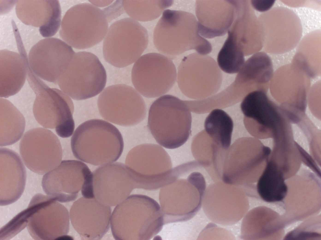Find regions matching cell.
<instances>
[{"label": "cell", "instance_id": "obj_1", "mask_svg": "<svg viewBox=\"0 0 321 240\" xmlns=\"http://www.w3.org/2000/svg\"><path fill=\"white\" fill-rule=\"evenodd\" d=\"M71 144L75 157L95 166L116 161L124 147L119 130L112 124L99 119L90 120L80 125L73 133Z\"/></svg>", "mask_w": 321, "mask_h": 240}, {"label": "cell", "instance_id": "obj_2", "mask_svg": "<svg viewBox=\"0 0 321 240\" xmlns=\"http://www.w3.org/2000/svg\"><path fill=\"white\" fill-rule=\"evenodd\" d=\"M153 40L158 50L167 55H178L193 49L206 55L212 50L210 42L199 34L195 17L182 11H164L155 28Z\"/></svg>", "mask_w": 321, "mask_h": 240}, {"label": "cell", "instance_id": "obj_3", "mask_svg": "<svg viewBox=\"0 0 321 240\" xmlns=\"http://www.w3.org/2000/svg\"><path fill=\"white\" fill-rule=\"evenodd\" d=\"M191 122L187 101L172 95L160 97L149 109L148 127L156 141L167 149H176L186 143Z\"/></svg>", "mask_w": 321, "mask_h": 240}, {"label": "cell", "instance_id": "obj_4", "mask_svg": "<svg viewBox=\"0 0 321 240\" xmlns=\"http://www.w3.org/2000/svg\"><path fill=\"white\" fill-rule=\"evenodd\" d=\"M27 80L36 94L33 112L37 121L45 128H55L61 137L71 136L75 126L71 98L61 90L49 87L34 73L28 76Z\"/></svg>", "mask_w": 321, "mask_h": 240}, {"label": "cell", "instance_id": "obj_5", "mask_svg": "<svg viewBox=\"0 0 321 240\" xmlns=\"http://www.w3.org/2000/svg\"><path fill=\"white\" fill-rule=\"evenodd\" d=\"M103 11L88 3L76 5L66 12L60 35L64 42L78 49L92 47L103 39L108 29Z\"/></svg>", "mask_w": 321, "mask_h": 240}, {"label": "cell", "instance_id": "obj_6", "mask_svg": "<svg viewBox=\"0 0 321 240\" xmlns=\"http://www.w3.org/2000/svg\"><path fill=\"white\" fill-rule=\"evenodd\" d=\"M105 70L98 58L86 51L75 53L57 83L61 90L73 99L94 97L106 86Z\"/></svg>", "mask_w": 321, "mask_h": 240}, {"label": "cell", "instance_id": "obj_7", "mask_svg": "<svg viewBox=\"0 0 321 240\" xmlns=\"http://www.w3.org/2000/svg\"><path fill=\"white\" fill-rule=\"evenodd\" d=\"M148 43L146 29L132 18H124L108 28L103 42V57L113 66L124 67L136 61Z\"/></svg>", "mask_w": 321, "mask_h": 240}, {"label": "cell", "instance_id": "obj_8", "mask_svg": "<svg viewBox=\"0 0 321 240\" xmlns=\"http://www.w3.org/2000/svg\"><path fill=\"white\" fill-rule=\"evenodd\" d=\"M41 185L47 195L60 202L75 200L80 191L83 197L94 198L92 173L87 165L80 161H62L44 175Z\"/></svg>", "mask_w": 321, "mask_h": 240}, {"label": "cell", "instance_id": "obj_9", "mask_svg": "<svg viewBox=\"0 0 321 240\" xmlns=\"http://www.w3.org/2000/svg\"><path fill=\"white\" fill-rule=\"evenodd\" d=\"M97 106L104 119L123 126L138 123L146 113L142 97L134 88L124 84L105 88L98 96Z\"/></svg>", "mask_w": 321, "mask_h": 240}, {"label": "cell", "instance_id": "obj_10", "mask_svg": "<svg viewBox=\"0 0 321 240\" xmlns=\"http://www.w3.org/2000/svg\"><path fill=\"white\" fill-rule=\"evenodd\" d=\"M176 67L172 61L157 53H149L135 62L131 72L132 83L144 96L154 98L167 93L176 78Z\"/></svg>", "mask_w": 321, "mask_h": 240}, {"label": "cell", "instance_id": "obj_11", "mask_svg": "<svg viewBox=\"0 0 321 240\" xmlns=\"http://www.w3.org/2000/svg\"><path fill=\"white\" fill-rule=\"evenodd\" d=\"M20 153L26 166L39 174L46 173L60 163L62 151L57 136L41 128L27 131L21 140Z\"/></svg>", "mask_w": 321, "mask_h": 240}, {"label": "cell", "instance_id": "obj_12", "mask_svg": "<svg viewBox=\"0 0 321 240\" xmlns=\"http://www.w3.org/2000/svg\"><path fill=\"white\" fill-rule=\"evenodd\" d=\"M35 205L27 229L36 240L69 238V216L67 209L52 197L38 193L32 199Z\"/></svg>", "mask_w": 321, "mask_h": 240}, {"label": "cell", "instance_id": "obj_13", "mask_svg": "<svg viewBox=\"0 0 321 240\" xmlns=\"http://www.w3.org/2000/svg\"><path fill=\"white\" fill-rule=\"evenodd\" d=\"M75 53L71 47L65 42L56 38H46L31 49L29 64L39 77L57 84Z\"/></svg>", "mask_w": 321, "mask_h": 240}, {"label": "cell", "instance_id": "obj_14", "mask_svg": "<svg viewBox=\"0 0 321 240\" xmlns=\"http://www.w3.org/2000/svg\"><path fill=\"white\" fill-rule=\"evenodd\" d=\"M92 173L94 197L103 205H117L129 194L134 179L128 168L123 163L103 165Z\"/></svg>", "mask_w": 321, "mask_h": 240}, {"label": "cell", "instance_id": "obj_15", "mask_svg": "<svg viewBox=\"0 0 321 240\" xmlns=\"http://www.w3.org/2000/svg\"><path fill=\"white\" fill-rule=\"evenodd\" d=\"M69 216L73 227L82 239L99 240L109 228L111 208L95 198L83 197L73 204Z\"/></svg>", "mask_w": 321, "mask_h": 240}, {"label": "cell", "instance_id": "obj_16", "mask_svg": "<svg viewBox=\"0 0 321 240\" xmlns=\"http://www.w3.org/2000/svg\"><path fill=\"white\" fill-rule=\"evenodd\" d=\"M195 11L198 32L208 39L225 35L235 16L233 0H197Z\"/></svg>", "mask_w": 321, "mask_h": 240}, {"label": "cell", "instance_id": "obj_17", "mask_svg": "<svg viewBox=\"0 0 321 240\" xmlns=\"http://www.w3.org/2000/svg\"><path fill=\"white\" fill-rule=\"evenodd\" d=\"M0 203H14L24 190L26 179L25 167L18 154L6 148L0 149Z\"/></svg>", "mask_w": 321, "mask_h": 240}, {"label": "cell", "instance_id": "obj_18", "mask_svg": "<svg viewBox=\"0 0 321 240\" xmlns=\"http://www.w3.org/2000/svg\"><path fill=\"white\" fill-rule=\"evenodd\" d=\"M28 58L7 50L0 51V96L8 98L18 93L27 76Z\"/></svg>", "mask_w": 321, "mask_h": 240}, {"label": "cell", "instance_id": "obj_19", "mask_svg": "<svg viewBox=\"0 0 321 240\" xmlns=\"http://www.w3.org/2000/svg\"><path fill=\"white\" fill-rule=\"evenodd\" d=\"M0 146H8L21 138L25 125V119L9 100L0 99Z\"/></svg>", "mask_w": 321, "mask_h": 240}, {"label": "cell", "instance_id": "obj_20", "mask_svg": "<svg viewBox=\"0 0 321 240\" xmlns=\"http://www.w3.org/2000/svg\"><path fill=\"white\" fill-rule=\"evenodd\" d=\"M43 1L31 2L30 1H19L16 8L17 16L26 24L39 28L45 26L55 12L57 1Z\"/></svg>", "mask_w": 321, "mask_h": 240}, {"label": "cell", "instance_id": "obj_21", "mask_svg": "<svg viewBox=\"0 0 321 240\" xmlns=\"http://www.w3.org/2000/svg\"><path fill=\"white\" fill-rule=\"evenodd\" d=\"M204 128L215 144L228 150L231 143L233 122L226 112L220 109L213 110L206 119Z\"/></svg>", "mask_w": 321, "mask_h": 240}, {"label": "cell", "instance_id": "obj_22", "mask_svg": "<svg viewBox=\"0 0 321 240\" xmlns=\"http://www.w3.org/2000/svg\"><path fill=\"white\" fill-rule=\"evenodd\" d=\"M257 189L263 200L272 202L282 200L287 195V188L281 173L274 167L269 166L260 178Z\"/></svg>", "mask_w": 321, "mask_h": 240}, {"label": "cell", "instance_id": "obj_23", "mask_svg": "<svg viewBox=\"0 0 321 240\" xmlns=\"http://www.w3.org/2000/svg\"><path fill=\"white\" fill-rule=\"evenodd\" d=\"M122 4L124 10L132 19L146 21L157 18L172 5L173 1L123 0Z\"/></svg>", "mask_w": 321, "mask_h": 240}, {"label": "cell", "instance_id": "obj_24", "mask_svg": "<svg viewBox=\"0 0 321 240\" xmlns=\"http://www.w3.org/2000/svg\"><path fill=\"white\" fill-rule=\"evenodd\" d=\"M244 55L232 47L224 44L217 56L220 69L228 73L239 72L245 63Z\"/></svg>", "mask_w": 321, "mask_h": 240}, {"label": "cell", "instance_id": "obj_25", "mask_svg": "<svg viewBox=\"0 0 321 240\" xmlns=\"http://www.w3.org/2000/svg\"><path fill=\"white\" fill-rule=\"evenodd\" d=\"M34 211V207L29 204L28 207L13 218L0 230V239L11 238L23 230L28 224L29 218Z\"/></svg>", "mask_w": 321, "mask_h": 240}, {"label": "cell", "instance_id": "obj_26", "mask_svg": "<svg viewBox=\"0 0 321 240\" xmlns=\"http://www.w3.org/2000/svg\"><path fill=\"white\" fill-rule=\"evenodd\" d=\"M117 1L103 11L108 21L112 20V18L117 17V16L121 14L124 10L122 4L123 1Z\"/></svg>", "mask_w": 321, "mask_h": 240}, {"label": "cell", "instance_id": "obj_27", "mask_svg": "<svg viewBox=\"0 0 321 240\" xmlns=\"http://www.w3.org/2000/svg\"><path fill=\"white\" fill-rule=\"evenodd\" d=\"M275 2L274 0H251L253 7L259 12H263L269 10L273 6Z\"/></svg>", "mask_w": 321, "mask_h": 240}, {"label": "cell", "instance_id": "obj_28", "mask_svg": "<svg viewBox=\"0 0 321 240\" xmlns=\"http://www.w3.org/2000/svg\"><path fill=\"white\" fill-rule=\"evenodd\" d=\"M89 1L92 4L98 7H104L110 5L113 1V0H91Z\"/></svg>", "mask_w": 321, "mask_h": 240}]
</instances>
